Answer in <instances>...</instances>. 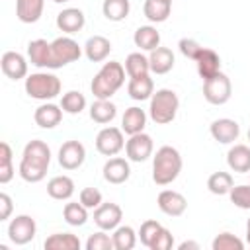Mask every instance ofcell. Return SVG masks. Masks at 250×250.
I'll return each mask as SVG.
<instances>
[{
  "label": "cell",
  "mask_w": 250,
  "mask_h": 250,
  "mask_svg": "<svg viewBox=\"0 0 250 250\" xmlns=\"http://www.w3.org/2000/svg\"><path fill=\"white\" fill-rule=\"evenodd\" d=\"M84 53H86L88 61H92V62H102V61H105V59L109 57V53H111V43H109V39L104 37V35H94V37H90V39L86 41Z\"/></svg>",
  "instance_id": "21"
},
{
  "label": "cell",
  "mask_w": 250,
  "mask_h": 250,
  "mask_svg": "<svg viewBox=\"0 0 250 250\" xmlns=\"http://www.w3.org/2000/svg\"><path fill=\"white\" fill-rule=\"evenodd\" d=\"M195 64H197V72H199V76L203 80H207V78L215 76L217 72H221V57L213 49H205L203 47V51L199 53Z\"/></svg>",
  "instance_id": "22"
},
{
  "label": "cell",
  "mask_w": 250,
  "mask_h": 250,
  "mask_svg": "<svg viewBox=\"0 0 250 250\" xmlns=\"http://www.w3.org/2000/svg\"><path fill=\"white\" fill-rule=\"evenodd\" d=\"M211 248L213 250H242L244 248V242L238 236L230 234V232H221V234L215 236Z\"/></svg>",
  "instance_id": "39"
},
{
  "label": "cell",
  "mask_w": 250,
  "mask_h": 250,
  "mask_svg": "<svg viewBox=\"0 0 250 250\" xmlns=\"http://www.w3.org/2000/svg\"><path fill=\"white\" fill-rule=\"evenodd\" d=\"M61 107H62V111H66L70 115H76L86 107V98H84V94H80L76 90H70V92L62 94Z\"/></svg>",
  "instance_id": "37"
},
{
  "label": "cell",
  "mask_w": 250,
  "mask_h": 250,
  "mask_svg": "<svg viewBox=\"0 0 250 250\" xmlns=\"http://www.w3.org/2000/svg\"><path fill=\"white\" fill-rule=\"evenodd\" d=\"M129 176H131V168L125 158L113 156L104 164V180L109 184H115V186L123 184L129 180Z\"/></svg>",
  "instance_id": "18"
},
{
  "label": "cell",
  "mask_w": 250,
  "mask_h": 250,
  "mask_svg": "<svg viewBox=\"0 0 250 250\" xmlns=\"http://www.w3.org/2000/svg\"><path fill=\"white\" fill-rule=\"evenodd\" d=\"M12 197L8 193H0V221H8L12 215Z\"/></svg>",
  "instance_id": "46"
},
{
  "label": "cell",
  "mask_w": 250,
  "mask_h": 250,
  "mask_svg": "<svg viewBox=\"0 0 250 250\" xmlns=\"http://www.w3.org/2000/svg\"><path fill=\"white\" fill-rule=\"evenodd\" d=\"M49 164H51V148L47 146V143L39 139L29 141L21 154L20 176L29 184H37L47 176Z\"/></svg>",
  "instance_id": "1"
},
{
  "label": "cell",
  "mask_w": 250,
  "mask_h": 250,
  "mask_svg": "<svg viewBox=\"0 0 250 250\" xmlns=\"http://www.w3.org/2000/svg\"><path fill=\"white\" fill-rule=\"evenodd\" d=\"M45 250H80V240L72 232H55L43 242Z\"/></svg>",
  "instance_id": "30"
},
{
  "label": "cell",
  "mask_w": 250,
  "mask_h": 250,
  "mask_svg": "<svg viewBox=\"0 0 250 250\" xmlns=\"http://www.w3.org/2000/svg\"><path fill=\"white\" fill-rule=\"evenodd\" d=\"M182 172V156L180 152L170 146L164 145L156 150L154 158H152V180L158 186H168L172 184Z\"/></svg>",
  "instance_id": "3"
},
{
  "label": "cell",
  "mask_w": 250,
  "mask_h": 250,
  "mask_svg": "<svg viewBox=\"0 0 250 250\" xmlns=\"http://www.w3.org/2000/svg\"><path fill=\"white\" fill-rule=\"evenodd\" d=\"M115 115H117V107L109 100H96L90 105V117H92V121H96L100 125L111 123L115 119Z\"/></svg>",
  "instance_id": "31"
},
{
  "label": "cell",
  "mask_w": 250,
  "mask_h": 250,
  "mask_svg": "<svg viewBox=\"0 0 250 250\" xmlns=\"http://www.w3.org/2000/svg\"><path fill=\"white\" fill-rule=\"evenodd\" d=\"M86 160V148L80 141H66L59 148V164L64 170H76Z\"/></svg>",
  "instance_id": "12"
},
{
  "label": "cell",
  "mask_w": 250,
  "mask_h": 250,
  "mask_svg": "<svg viewBox=\"0 0 250 250\" xmlns=\"http://www.w3.org/2000/svg\"><path fill=\"white\" fill-rule=\"evenodd\" d=\"M178 47H180L182 55H184V57H188V59H191V61H197L199 53L203 51V47H201V45H199V43H197L195 39H188V37L180 39Z\"/></svg>",
  "instance_id": "44"
},
{
  "label": "cell",
  "mask_w": 250,
  "mask_h": 250,
  "mask_svg": "<svg viewBox=\"0 0 250 250\" xmlns=\"http://www.w3.org/2000/svg\"><path fill=\"white\" fill-rule=\"evenodd\" d=\"M33 119H35V123L41 129H53L62 119V107L61 105H55V104H43V105H39L35 109Z\"/></svg>",
  "instance_id": "19"
},
{
  "label": "cell",
  "mask_w": 250,
  "mask_h": 250,
  "mask_svg": "<svg viewBox=\"0 0 250 250\" xmlns=\"http://www.w3.org/2000/svg\"><path fill=\"white\" fill-rule=\"evenodd\" d=\"M211 131V137L221 143V145H230L238 139L240 135V125L234 121V119H229V117H223V119H215L209 127Z\"/></svg>",
  "instance_id": "16"
},
{
  "label": "cell",
  "mask_w": 250,
  "mask_h": 250,
  "mask_svg": "<svg viewBox=\"0 0 250 250\" xmlns=\"http://www.w3.org/2000/svg\"><path fill=\"white\" fill-rule=\"evenodd\" d=\"M145 125H146V113H145V109H141L137 105L125 109V113L121 117V129H123V133H127L129 137L131 135H137V133H143Z\"/></svg>",
  "instance_id": "23"
},
{
  "label": "cell",
  "mask_w": 250,
  "mask_h": 250,
  "mask_svg": "<svg viewBox=\"0 0 250 250\" xmlns=\"http://www.w3.org/2000/svg\"><path fill=\"white\" fill-rule=\"evenodd\" d=\"M162 230V225L158 223V221H154V219H148V221H145L143 225H141V229H139V238H141V242L146 246V248H150V244H152V240L156 238V234Z\"/></svg>",
  "instance_id": "40"
},
{
  "label": "cell",
  "mask_w": 250,
  "mask_h": 250,
  "mask_svg": "<svg viewBox=\"0 0 250 250\" xmlns=\"http://www.w3.org/2000/svg\"><path fill=\"white\" fill-rule=\"evenodd\" d=\"M123 219V211L117 203H102L94 209V223L102 230H115Z\"/></svg>",
  "instance_id": "14"
},
{
  "label": "cell",
  "mask_w": 250,
  "mask_h": 250,
  "mask_svg": "<svg viewBox=\"0 0 250 250\" xmlns=\"http://www.w3.org/2000/svg\"><path fill=\"white\" fill-rule=\"evenodd\" d=\"M86 23V18H84V12L78 10V8H64L62 12L57 14V27L62 31V33H78Z\"/></svg>",
  "instance_id": "17"
},
{
  "label": "cell",
  "mask_w": 250,
  "mask_h": 250,
  "mask_svg": "<svg viewBox=\"0 0 250 250\" xmlns=\"http://www.w3.org/2000/svg\"><path fill=\"white\" fill-rule=\"evenodd\" d=\"M53 2H57V4H62V2H68V0H53Z\"/></svg>",
  "instance_id": "49"
},
{
  "label": "cell",
  "mask_w": 250,
  "mask_h": 250,
  "mask_svg": "<svg viewBox=\"0 0 250 250\" xmlns=\"http://www.w3.org/2000/svg\"><path fill=\"white\" fill-rule=\"evenodd\" d=\"M232 84L230 78L223 72H217L215 76L203 80V98L213 105H223L230 100Z\"/></svg>",
  "instance_id": "6"
},
{
  "label": "cell",
  "mask_w": 250,
  "mask_h": 250,
  "mask_svg": "<svg viewBox=\"0 0 250 250\" xmlns=\"http://www.w3.org/2000/svg\"><path fill=\"white\" fill-rule=\"evenodd\" d=\"M248 141H250V129H248Z\"/></svg>",
  "instance_id": "50"
},
{
  "label": "cell",
  "mask_w": 250,
  "mask_h": 250,
  "mask_svg": "<svg viewBox=\"0 0 250 250\" xmlns=\"http://www.w3.org/2000/svg\"><path fill=\"white\" fill-rule=\"evenodd\" d=\"M78 201L88 209H96L102 205V191L96 188H84L78 195Z\"/></svg>",
  "instance_id": "43"
},
{
  "label": "cell",
  "mask_w": 250,
  "mask_h": 250,
  "mask_svg": "<svg viewBox=\"0 0 250 250\" xmlns=\"http://www.w3.org/2000/svg\"><path fill=\"white\" fill-rule=\"evenodd\" d=\"M125 82V66L117 61L104 62V66L94 76L90 90L96 100H109Z\"/></svg>",
  "instance_id": "2"
},
{
  "label": "cell",
  "mask_w": 250,
  "mask_h": 250,
  "mask_svg": "<svg viewBox=\"0 0 250 250\" xmlns=\"http://www.w3.org/2000/svg\"><path fill=\"white\" fill-rule=\"evenodd\" d=\"M174 246V236H172V232L168 230V229H164L162 227V230L156 234V238L152 240V244H150V250H170Z\"/></svg>",
  "instance_id": "45"
},
{
  "label": "cell",
  "mask_w": 250,
  "mask_h": 250,
  "mask_svg": "<svg viewBox=\"0 0 250 250\" xmlns=\"http://www.w3.org/2000/svg\"><path fill=\"white\" fill-rule=\"evenodd\" d=\"M152 139L150 135L146 133H137V135H131L129 141L125 143V152H127V158L131 162H145L152 156Z\"/></svg>",
  "instance_id": "10"
},
{
  "label": "cell",
  "mask_w": 250,
  "mask_h": 250,
  "mask_svg": "<svg viewBox=\"0 0 250 250\" xmlns=\"http://www.w3.org/2000/svg\"><path fill=\"white\" fill-rule=\"evenodd\" d=\"M47 193L53 199H59V201L70 199L72 193H74L72 178H68V176H55V178H51L49 184H47Z\"/></svg>",
  "instance_id": "27"
},
{
  "label": "cell",
  "mask_w": 250,
  "mask_h": 250,
  "mask_svg": "<svg viewBox=\"0 0 250 250\" xmlns=\"http://www.w3.org/2000/svg\"><path fill=\"white\" fill-rule=\"evenodd\" d=\"M230 201L238 207V209H250V186L242 184V186H232L230 189Z\"/></svg>",
  "instance_id": "42"
},
{
  "label": "cell",
  "mask_w": 250,
  "mask_h": 250,
  "mask_svg": "<svg viewBox=\"0 0 250 250\" xmlns=\"http://www.w3.org/2000/svg\"><path fill=\"white\" fill-rule=\"evenodd\" d=\"M129 10H131L129 0H104L102 4V12L109 21H123L129 16Z\"/></svg>",
  "instance_id": "33"
},
{
  "label": "cell",
  "mask_w": 250,
  "mask_h": 250,
  "mask_svg": "<svg viewBox=\"0 0 250 250\" xmlns=\"http://www.w3.org/2000/svg\"><path fill=\"white\" fill-rule=\"evenodd\" d=\"M232 186H234L232 176L229 172H221V170L219 172H213L209 176V180H207V188L215 195H227V193H230Z\"/></svg>",
  "instance_id": "34"
},
{
  "label": "cell",
  "mask_w": 250,
  "mask_h": 250,
  "mask_svg": "<svg viewBox=\"0 0 250 250\" xmlns=\"http://www.w3.org/2000/svg\"><path fill=\"white\" fill-rule=\"evenodd\" d=\"M246 242L250 244V219H248V223H246Z\"/></svg>",
  "instance_id": "48"
},
{
  "label": "cell",
  "mask_w": 250,
  "mask_h": 250,
  "mask_svg": "<svg viewBox=\"0 0 250 250\" xmlns=\"http://www.w3.org/2000/svg\"><path fill=\"white\" fill-rule=\"evenodd\" d=\"M178 248H180V250H188V248H195V250H197L199 244H197V242H191V240H186V242H182Z\"/></svg>",
  "instance_id": "47"
},
{
  "label": "cell",
  "mask_w": 250,
  "mask_h": 250,
  "mask_svg": "<svg viewBox=\"0 0 250 250\" xmlns=\"http://www.w3.org/2000/svg\"><path fill=\"white\" fill-rule=\"evenodd\" d=\"M111 238H113L115 250H133L135 244H137V232H135L133 227H129V225L117 227V229L113 230Z\"/></svg>",
  "instance_id": "35"
},
{
  "label": "cell",
  "mask_w": 250,
  "mask_h": 250,
  "mask_svg": "<svg viewBox=\"0 0 250 250\" xmlns=\"http://www.w3.org/2000/svg\"><path fill=\"white\" fill-rule=\"evenodd\" d=\"M25 92L33 100H53L61 94V80L51 72H35L25 78Z\"/></svg>",
  "instance_id": "5"
},
{
  "label": "cell",
  "mask_w": 250,
  "mask_h": 250,
  "mask_svg": "<svg viewBox=\"0 0 250 250\" xmlns=\"http://www.w3.org/2000/svg\"><path fill=\"white\" fill-rule=\"evenodd\" d=\"M62 217L70 227H82L88 221V207H84L80 201H70L64 205Z\"/></svg>",
  "instance_id": "36"
},
{
  "label": "cell",
  "mask_w": 250,
  "mask_h": 250,
  "mask_svg": "<svg viewBox=\"0 0 250 250\" xmlns=\"http://www.w3.org/2000/svg\"><path fill=\"white\" fill-rule=\"evenodd\" d=\"M227 164L232 172L246 174L250 172V146L246 145H234L227 152Z\"/></svg>",
  "instance_id": "20"
},
{
  "label": "cell",
  "mask_w": 250,
  "mask_h": 250,
  "mask_svg": "<svg viewBox=\"0 0 250 250\" xmlns=\"http://www.w3.org/2000/svg\"><path fill=\"white\" fill-rule=\"evenodd\" d=\"M170 12H172V2H168V0H146L143 6L145 18L152 23L166 21Z\"/></svg>",
  "instance_id": "29"
},
{
  "label": "cell",
  "mask_w": 250,
  "mask_h": 250,
  "mask_svg": "<svg viewBox=\"0 0 250 250\" xmlns=\"http://www.w3.org/2000/svg\"><path fill=\"white\" fill-rule=\"evenodd\" d=\"M45 8V0H16V16L21 23H35Z\"/></svg>",
  "instance_id": "24"
},
{
  "label": "cell",
  "mask_w": 250,
  "mask_h": 250,
  "mask_svg": "<svg viewBox=\"0 0 250 250\" xmlns=\"http://www.w3.org/2000/svg\"><path fill=\"white\" fill-rule=\"evenodd\" d=\"M0 66L10 80H21L27 76V61L16 51H6L0 59Z\"/></svg>",
  "instance_id": "15"
},
{
  "label": "cell",
  "mask_w": 250,
  "mask_h": 250,
  "mask_svg": "<svg viewBox=\"0 0 250 250\" xmlns=\"http://www.w3.org/2000/svg\"><path fill=\"white\" fill-rule=\"evenodd\" d=\"M113 238L109 234H105V230L100 229V232L90 234V238L86 240V250H113Z\"/></svg>",
  "instance_id": "41"
},
{
  "label": "cell",
  "mask_w": 250,
  "mask_h": 250,
  "mask_svg": "<svg viewBox=\"0 0 250 250\" xmlns=\"http://www.w3.org/2000/svg\"><path fill=\"white\" fill-rule=\"evenodd\" d=\"M27 59L37 68H57L55 57H53V47L45 39L29 41V45H27Z\"/></svg>",
  "instance_id": "11"
},
{
  "label": "cell",
  "mask_w": 250,
  "mask_h": 250,
  "mask_svg": "<svg viewBox=\"0 0 250 250\" xmlns=\"http://www.w3.org/2000/svg\"><path fill=\"white\" fill-rule=\"evenodd\" d=\"M148 62L154 74H166L174 68V53L168 47H156L154 51H150Z\"/></svg>",
  "instance_id": "25"
},
{
  "label": "cell",
  "mask_w": 250,
  "mask_h": 250,
  "mask_svg": "<svg viewBox=\"0 0 250 250\" xmlns=\"http://www.w3.org/2000/svg\"><path fill=\"white\" fill-rule=\"evenodd\" d=\"M53 57H55V64L57 68L68 64V62H74L80 59L82 51H80V45L72 39V37H57L53 43Z\"/></svg>",
  "instance_id": "9"
},
{
  "label": "cell",
  "mask_w": 250,
  "mask_h": 250,
  "mask_svg": "<svg viewBox=\"0 0 250 250\" xmlns=\"http://www.w3.org/2000/svg\"><path fill=\"white\" fill-rule=\"evenodd\" d=\"M178 107H180L178 94L170 88H162V90H156L152 94L148 115L156 125H168L176 119Z\"/></svg>",
  "instance_id": "4"
},
{
  "label": "cell",
  "mask_w": 250,
  "mask_h": 250,
  "mask_svg": "<svg viewBox=\"0 0 250 250\" xmlns=\"http://www.w3.org/2000/svg\"><path fill=\"white\" fill-rule=\"evenodd\" d=\"M156 203H158V209H160L164 215H168V217H180V215H184L186 209H188L186 197H184L180 191H174V189H162V191L158 193Z\"/></svg>",
  "instance_id": "13"
},
{
  "label": "cell",
  "mask_w": 250,
  "mask_h": 250,
  "mask_svg": "<svg viewBox=\"0 0 250 250\" xmlns=\"http://www.w3.org/2000/svg\"><path fill=\"white\" fill-rule=\"evenodd\" d=\"M125 72L129 74V78L146 76V74L150 72L148 57H145L141 51H139V53H129L127 59H125Z\"/></svg>",
  "instance_id": "32"
},
{
  "label": "cell",
  "mask_w": 250,
  "mask_h": 250,
  "mask_svg": "<svg viewBox=\"0 0 250 250\" xmlns=\"http://www.w3.org/2000/svg\"><path fill=\"white\" fill-rule=\"evenodd\" d=\"M14 178V164H12V148L4 141L0 143V184H8Z\"/></svg>",
  "instance_id": "38"
},
{
  "label": "cell",
  "mask_w": 250,
  "mask_h": 250,
  "mask_svg": "<svg viewBox=\"0 0 250 250\" xmlns=\"http://www.w3.org/2000/svg\"><path fill=\"white\" fill-rule=\"evenodd\" d=\"M133 41L135 45L141 49V51H154L156 47H160V33L156 31V27L152 25H141L135 35H133Z\"/></svg>",
  "instance_id": "28"
},
{
  "label": "cell",
  "mask_w": 250,
  "mask_h": 250,
  "mask_svg": "<svg viewBox=\"0 0 250 250\" xmlns=\"http://www.w3.org/2000/svg\"><path fill=\"white\" fill-rule=\"evenodd\" d=\"M35 232H37V225L35 219L29 215H18L8 225V238L18 246L31 242L35 238Z\"/></svg>",
  "instance_id": "7"
},
{
  "label": "cell",
  "mask_w": 250,
  "mask_h": 250,
  "mask_svg": "<svg viewBox=\"0 0 250 250\" xmlns=\"http://www.w3.org/2000/svg\"><path fill=\"white\" fill-rule=\"evenodd\" d=\"M168 2H172V0H168Z\"/></svg>",
  "instance_id": "51"
},
{
  "label": "cell",
  "mask_w": 250,
  "mask_h": 250,
  "mask_svg": "<svg viewBox=\"0 0 250 250\" xmlns=\"http://www.w3.org/2000/svg\"><path fill=\"white\" fill-rule=\"evenodd\" d=\"M127 92H129L131 100H135V102L150 100L152 94H154V82H152V78H150L148 74H146V76L131 78L129 84H127Z\"/></svg>",
  "instance_id": "26"
},
{
  "label": "cell",
  "mask_w": 250,
  "mask_h": 250,
  "mask_svg": "<svg viewBox=\"0 0 250 250\" xmlns=\"http://www.w3.org/2000/svg\"><path fill=\"white\" fill-rule=\"evenodd\" d=\"M125 146L123 129L119 127H104L96 137V148L104 156H115Z\"/></svg>",
  "instance_id": "8"
}]
</instances>
